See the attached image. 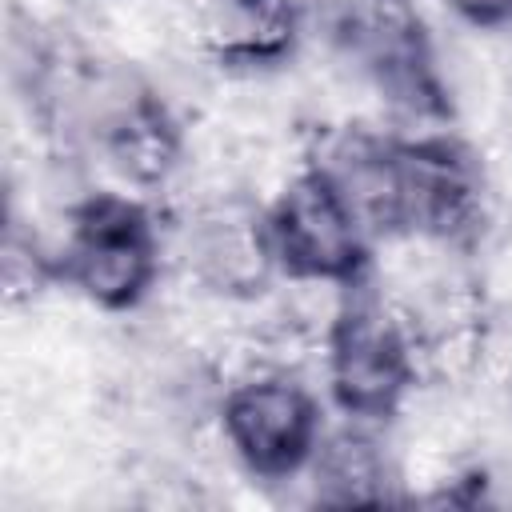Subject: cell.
I'll use <instances>...</instances> for the list:
<instances>
[{"label": "cell", "mask_w": 512, "mask_h": 512, "mask_svg": "<svg viewBox=\"0 0 512 512\" xmlns=\"http://www.w3.org/2000/svg\"><path fill=\"white\" fill-rule=\"evenodd\" d=\"M320 372L332 404L344 416L368 424L396 416L424 376L408 308L384 288L356 280L320 340Z\"/></svg>", "instance_id": "1"}, {"label": "cell", "mask_w": 512, "mask_h": 512, "mask_svg": "<svg viewBox=\"0 0 512 512\" xmlns=\"http://www.w3.org/2000/svg\"><path fill=\"white\" fill-rule=\"evenodd\" d=\"M404 232L436 248L464 244L480 228V180L472 160L436 132L400 136Z\"/></svg>", "instance_id": "6"}, {"label": "cell", "mask_w": 512, "mask_h": 512, "mask_svg": "<svg viewBox=\"0 0 512 512\" xmlns=\"http://www.w3.org/2000/svg\"><path fill=\"white\" fill-rule=\"evenodd\" d=\"M332 40L396 116L412 124L444 116V80L408 0H340Z\"/></svg>", "instance_id": "5"}, {"label": "cell", "mask_w": 512, "mask_h": 512, "mask_svg": "<svg viewBox=\"0 0 512 512\" xmlns=\"http://www.w3.org/2000/svg\"><path fill=\"white\" fill-rule=\"evenodd\" d=\"M100 144L108 152V164L136 188L164 184L180 164V132L148 96L112 104L100 120Z\"/></svg>", "instance_id": "10"}, {"label": "cell", "mask_w": 512, "mask_h": 512, "mask_svg": "<svg viewBox=\"0 0 512 512\" xmlns=\"http://www.w3.org/2000/svg\"><path fill=\"white\" fill-rule=\"evenodd\" d=\"M188 272L208 292L256 296L276 276L264 220L244 212H204L188 228Z\"/></svg>", "instance_id": "8"}, {"label": "cell", "mask_w": 512, "mask_h": 512, "mask_svg": "<svg viewBox=\"0 0 512 512\" xmlns=\"http://www.w3.org/2000/svg\"><path fill=\"white\" fill-rule=\"evenodd\" d=\"M216 424L244 472L260 480H292L308 468L324 436V404L292 368L256 364L224 388Z\"/></svg>", "instance_id": "3"}, {"label": "cell", "mask_w": 512, "mask_h": 512, "mask_svg": "<svg viewBox=\"0 0 512 512\" xmlns=\"http://www.w3.org/2000/svg\"><path fill=\"white\" fill-rule=\"evenodd\" d=\"M160 228L152 212L120 192H96L72 208L56 272L88 304L136 308L160 280Z\"/></svg>", "instance_id": "2"}, {"label": "cell", "mask_w": 512, "mask_h": 512, "mask_svg": "<svg viewBox=\"0 0 512 512\" xmlns=\"http://www.w3.org/2000/svg\"><path fill=\"white\" fill-rule=\"evenodd\" d=\"M440 4L472 28H484V32L512 28V0H440Z\"/></svg>", "instance_id": "11"}, {"label": "cell", "mask_w": 512, "mask_h": 512, "mask_svg": "<svg viewBox=\"0 0 512 512\" xmlns=\"http://www.w3.org/2000/svg\"><path fill=\"white\" fill-rule=\"evenodd\" d=\"M312 480L320 504H380L388 500L392 468L372 436L368 420H352L340 428H324L308 468L300 472Z\"/></svg>", "instance_id": "9"}, {"label": "cell", "mask_w": 512, "mask_h": 512, "mask_svg": "<svg viewBox=\"0 0 512 512\" xmlns=\"http://www.w3.org/2000/svg\"><path fill=\"white\" fill-rule=\"evenodd\" d=\"M260 220L276 272L292 284L348 288L364 280L372 236L316 164L296 168L260 212Z\"/></svg>", "instance_id": "4"}, {"label": "cell", "mask_w": 512, "mask_h": 512, "mask_svg": "<svg viewBox=\"0 0 512 512\" xmlns=\"http://www.w3.org/2000/svg\"><path fill=\"white\" fill-rule=\"evenodd\" d=\"M192 32L228 68H264L292 52L300 32L296 0H196Z\"/></svg>", "instance_id": "7"}]
</instances>
